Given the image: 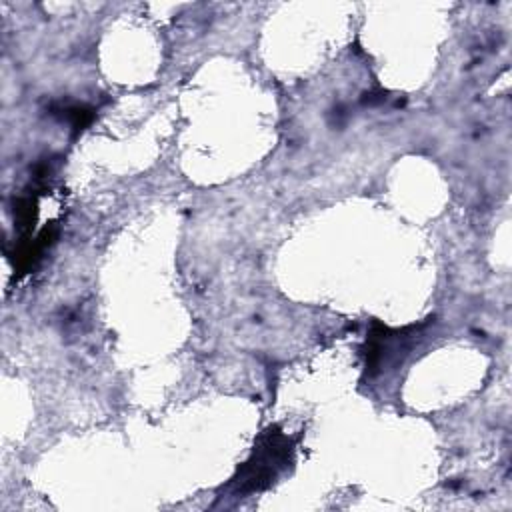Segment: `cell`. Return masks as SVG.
I'll return each mask as SVG.
<instances>
[{"label": "cell", "mask_w": 512, "mask_h": 512, "mask_svg": "<svg viewBox=\"0 0 512 512\" xmlns=\"http://www.w3.org/2000/svg\"><path fill=\"white\" fill-rule=\"evenodd\" d=\"M292 460V446L290 440L280 434L268 430L258 448H254L252 458L242 468L240 476L236 478L238 490L242 492H254L266 488L270 482H274L276 474Z\"/></svg>", "instance_id": "cell-1"}]
</instances>
